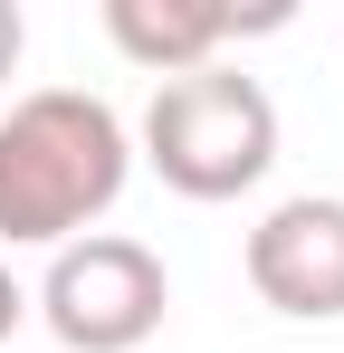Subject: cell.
Returning <instances> with one entry per match:
<instances>
[{"instance_id": "cell-4", "label": "cell", "mask_w": 344, "mask_h": 353, "mask_svg": "<svg viewBox=\"0 0 344 353\" xmlns=\"http://www.w3.org/2000/svg\"><path fill=\"white\" fill-rule=\"evenodd\" d=\"M249 287L296 325H335L344 315V201L335 191H296L249 230Z\"/></svg>"}, {"instance_id": "cell-6", "label": "cell", "mask_w": 344, "mask_h": 353, "mask_svg": "<svg viewBox=\"0 0 344 353\" xmlns=\"http://www.w3.org/2000/svg\"><path fill=\"white\" fill-rule=\"evenodd\" d=\"M29 58V19H19V0H0V77Z\"/></svg>"}, {"instance_id": "cell-7", "label": "cell", "mask_w": 344, "mask_h": 353, "mask_svg": "<svg viewBox=\"0 0 344 353\" xmlns=\"http://www.w3.org/2000/svg\"><path fill=\"white\" fill-rule=\"evenodd\" d=\"M19 325H29V287H19V277H10V268H0V344H10V334H19Z\"/></svg>"}, {"instance_id": "cell-3", "label": "cell", "mask_w": 344, "mask_h": 353, "mask_svg": "<svg viewBox=\"0 0 344 353\" xmlns=\"http://www.w3.org/2000/svg\"><path fill=\"white\" fill-rule=\"evenodd\" d=\"M29 315L67 353H134V344H153L163 315H172V268L124 230H86L67 248H48V277L29 296Z\"/></svg>"}, {"instance_id": "cell-5", "label": "cell", "mask_w": 344, "mask_h": 353, "mask_svg": "<svg viewBox=\"0 0 344 353\" xmlns=\"http://www.w3.org/2000/svg\"><path fill=\"white\" fill-rule=\"evenodd\" d=\"M287 10H229V0H106V39L144 77H191V67H220L229 39L249 29H278Z\"/></svg>"}, {"instance_id": "cell-1", "label": "cell", "mask_w": 344, "mask_h": 353, "mask_svg": "<svg viewBox=\"0 0 344 353\" xmlns=\"http://www.w3.org/2000/svg\"><path fill=\"white\" fill-rule=\"evenodd\" d=\"M134 181V134L86 86H29L0 115V239L67 248L106 220Z\"/></svg>"}, {"instance_id": "cell-2", "label": "cell", "mask_w": 344, "mask_h": 353, "mask_svg": "<svg viewBox=\"0 0 344 353\" xmlns=\"http://www.w3.org/2000/svg\"><path fill=\"white\" fill-rule=\"evenodd\" d=\"M134 143L163 172V191H182V201H239L278 163V105L239 67H191V77H163L153 86Z\"/></svg>"}]
</instances>
